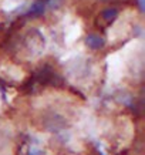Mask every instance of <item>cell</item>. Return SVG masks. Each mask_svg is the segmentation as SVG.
<instances>
[{
    "mask_svg": "<svg viewBox=\"0 0 145 155\" xmlns=\"http://www.w3.org/2000/svg\"><path fill=\"white\" fill-rule=\"evenodd\" d=\"M63 84V78L61 75L53 68L50 64L43 66L40 70H37L34 74L30 75V78L26 80L21 85V91L24 93H33L37 88L47 87V85H60Z\"/></svg>",
    "mask_w": 145,
    "mask_h": 155,
    "instance_id": "cell-1",
    "label": "cell"
},
{
    "mask_svg": "<svg viewBox=\"0 0 145 155\" xmlns=\"http://www.w3.org/2000/svg\"><path fill=\"white\" fill-rule=\"evenodd\" d=\"M118 16V12H117V9H114V7H110V9H105V10H103L101 13H100V19H98V21L103 26H108V24H111L114 20H115V17Z\"/></svg>",
    "mask_w": 145,
    "mask_h": 155,
    "instance_id": "cell-2",
    "label": "cell"
},
{
    "mask_svg": "<svg viewBox=\"0 0 145 155\" xmlns=\"http://www.w3.org/2000/svg\"><path fill=\"white\" fill-rule=\"evenodd\" d=\"M85 44L88 46L91 50H100L104 46V38L100 34H90L85 38Z\"/></svg>",
    "mask_w": 145,
    "mask_h": 155,
    "instance_id": "cell-3",
    "label": "cell"
},
{
    "mask_svg": "<svg viewBox=\"0 0 145 155\" xmlns=\"http://www.w3.org/2000/svg\"><path fill=\"white\" fill-rule=\"evenodd\" d=\"M30 155H41V151L37 150V148H31V151H30Z\"/></svg>",
    "mask_w": 145,
    "mask_h": 155,
    "instance_id": "cell-4",
    "label": "cell"
}]
</instances>
